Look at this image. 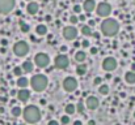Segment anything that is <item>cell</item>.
Listing matches in <instances>:
<instances>
[{
	"label": "cell",
	"mask_w": 135,
	"mask_h": 125,
	"mask_svg": "<svg viewBox=\"0 0 135 125\" xmlns=\"http://www.w3.org/2000/svg\"><path fill=\"white\" fill-rule=\"evenodd\" d=\"M64 113L68 115V116H72V115L76 113V107L75 103H67L64 106Z\"/></svg>",
	"instance_id": "d4e9b609"
},
{
	"label": "cell",
	"mask_w": 135,
	"mask_h": 125,
	"mask_svg": "<svg viewBox=\"0 0 135 125\" xmlns=\"http://www.w3.org/2000/svg\"><path fill=\"white\" fill-rule=\"evenodd\" d=\"M94 12L97 14V17L100 18H106L112 14L113 12V8L108 1H100L99 4H96V8H94Z\"/></svg>",
	"instance_id": "ba28073f"
},
{
	"label": "cell",
	"mask_w": 135,
	"mask_h": 125,
	"mask_svg": "<svg viewBox=\"0 0 135 125\" xmlns=\"http://www.w3.org/2000/svg\"><path fill=\"white\" fill-rule=\"evenodd\" d=\"M80 46L83 47V50H85V48H89L90 47V42L88 38H84L81 42H80Z\"/></svg>",
	"instance_id": "4dcf8cb0"
},
{
	"label": "cell",
	"mask_w": 135,
	"mask_h": 125,
	"mask_svg": "<svg viewBox=\"0 0 135 125\" xmlns=\"http://www.w3.org/2000/svg\"><path fill=\"white\" fill-rule=\"evenodd\" d=\"M87 25H89L90 28H94V25H96V21H94V20H88Z\"/></svg>",
	"instance_id": "74e56055"
},
{
	"label": "cell",
	"mask_w": 135,
	"mask_h": 125,
	"mask_svg": "<svg viewBox=\"0 0 135 125\" xmlns=\"http://www.w3.org/2000/svg\"><path fill=\"white\" fill-rule=\"evenodd\" d=\"M54 67L58 70H66L70 67V57L66 53H58V55L54 57Z\"/></svg>",
	"instance_id": "9c48e42d"
},
{
	"label": "cell",
	"mask_w": 135,
	"mask_h": 125,
	"mask_svg": "<svg viewBox=\"0 0 135 125\" xmlns=\"http://www.w3.org/2000/svg\"><path fill=\"white\" fill-rule=\"evenodd\" d=\"M32 97V91L28 89V87H25V89H18L16 93V98L17 100H20L21 103H28L29 99H30Z\"/></svg>",
	"instance_id": "4fadbf2b"
},
{
	"label": "cell",
	"mask_w": 135,
	"mask_h": 125,
	"mask_svg": "<svg viewBox=\"0 0 135 125\" xmlns=\"http://www.w3.org/2000/svg\"><path fill=\"white\" fill-rule=\"evenodd\" d=\"M123 80L125 82L127 83V85H135V72H132V70H127L126 73H125L123 76Z\"/></svg>",
	"instance_id": "44dd1931"
},
{
	"label": "cell",
	"mask_w": 135,
	"mask_h": 125,
	"mask_svg": "<svg viewBox=\"0 0 135 125\" xmlns=\"http://www.w3.org/2000/svg\"><path fill=\"white\" fill-rule=\"evenodd\" d=\"M119 29H121L119 21L110 16L104 18V21L100 24V34L105 38H114L119 33Z\"/></svg>",
	"instance_id": "6da1fadb"
},
{
	"label": "cell",
	"mask_w": 135,
	"mask_h": 125,
	"mask_svg": "<svg viewBox=\"0 0 135 125\" xmlns=\"http://www.w3.org/2000/svg\"><path fill=\"white\" fill-rule=\"evenodd\" d=\"M132 117H134V120H135V111L132 112Z\"/></svg>",
	"instance_id": "f907efd6"
},
{
	"label": "cell",
	"mask_w": 135,
	"mask_h": 125,
	"mask_svg": "<svg viewBox=\"0 0 135 125\" xmlns=\"http://www.w3.org/2000/svg\"><path fill=\"white\" fill-rule=\"evenodd\" d=\"M33 63H34V65H36V68H38V69H46V68H49V65L51 64V57H50L49 53L41 51V52H37L36 55H34Z\"/></svg>",
	"instance_id": "277c9868"
},
{
	"label": "cell",
	"mask_w": 135,
	"mask_h": 125,
	"mask_svg": "<svg viewBox=\"0 0 135 125\" xmlns=\"http://www.w3.org/2000/svg\"><path fill=\"white\" fill-rule=\"evenodd\" d=\"M73 42V47H75V48H79L80 47V42L79 40H76V39H75V40H72Z\"/></svg>",
	"instance_id": "ab89813d"
},
{
	"label": "cell",
	"mask_w": 135,
	"mask_h": 125,
	"mask_svg": "<svg viewBox=\"0 0 135 125\" xmlns=\"http://www.w3.org/2000/svg\"><path fill=\"white\" fill-rule=\"evenodd\" d=\"M62 35L66 40L72 42V40H75V39H77V36H79V30H77V28H76L75 25H67L62 29Z\"/></svg>",
	"instance_id": "30bf717a"
},
{
	"label": "cell",
	"mask_w": 135,
	"mask_h": 125,
	"mask_svg": "<svg viewBox=\"0 0 135 125\" xmlns=\"http://www.w3.org/2000/svg\"><path fill=\"white\" fill-rule=\"evenodd\" d=\"M16 93H17V90H12V91H11V97H16Z\"/></svg>",
	"instance_id": "7dc6e473"
},
{
	"label": "cell",
	"mask_w": 135,
	"mask_h": 125,
	"mask_svg": "<svg viewBox=\"0 0 135 125\" xmlns=\"http://www.w3.org/2000/svg\"><path fill=\"white\" fill-rule=\"evenodd\" d=\"M29 87L34 93H43L49 87V77L43 73H37L29 78Z\"/></svg>",
	"instance_id": "3957f363"
},
{
	"label": "cell",
	"mask_w": 135,
	"mask_h": 125,
	"mask_svg": "<svg viewBox=\"0 0 135 125\" xmlns=\"http://www.w3.org/2000/svg\"><path fill=\"white\" fill-rule=\"evenodd\" d=\"M16 86L18 89H25V87H29V78L25 77V76H20V77H16Z\"/></svg>",
	"instance_id": "ac0fdd59"
},
{
	"label": "cell",
	"mask_w": 135,
	"mask_h": 125,
	"mask_svg": "<svg viewBox=\"0 0 135 125\" xmlns=\"http://www.w3.org/2000/svg\"><path fill=\"white\" fill-rule=\"evenodd\" d=\"M87 14L85 13H79L77 14V20H79V22H85V21H87Z\"/></svg>",
	"instance_id": "836d02e7"
},
{
	"label": "cell",
	"mask_w": 135,
	"mask_h": 125,
	"mask_svg": "<svg viewBox=\"0 0 135 125\" xmlns=\"http://www.w3.org/2000/svg\"><path fill=\"white\" fill-rule=\"evenodd\" d=\"M25 11H26V13L30 14V16H36V14L40 12V4L36 3L34 0L33 1H29L25 7Z\"/></svg>",
	"instance_id": "9a60e30c"
},
{
	"label": "cell",
	"mask_w": 135,
	"mask_h": 125,
	"mask_svg": "<svg viewBox=\"0 0 135 125\" xmlns=\"http://www.w3.org/2000/svg\"><path fill=\"white\" fill-rule=\"evenodd\" d=\"M77 87H79V81L77 78L73 77V76H67V77L63 78L62 81V89L64 90L68 94H72V93L77 91Z\"/></svg>",
	"instance_id": "8992f818"
},
{
	"label": "cell",
	"mask_w": 135,
	"mask_h": 125,
	"mask_svg": "<svg viewBox=\"0 0 135 125\" xmlns=\"http://www.w3.org/2000/svg\"><path fill=\"white\" fill-rule=\"evenodd\" d=\"M97 93H99L101 97H108L110 93V86L108 85V83H104L102 82L101 85H99L97 86Z\"/></svg>",
	"instance_id": "ffe728a7"
},
{
	"label": "cell",
	"mask_w": 135,
	"mask_h": 125,
	"mask_svg": "<svg viewBox=\"0 0 135 125\" xmlns=\"http://www.w3.org/2000/svg\"><path fill=\"white\" fill-rule=\"evenodd\" d=\"M21 117L29 125H36L42 120V111L37 104H28L22 108Z\"/></svg>",
	"instance_id": "7a4b0ae2"
},
{
	"label": "cell",
	"mask_w": 135,
	"mask_h": 125,
	"mask_svg": "<svg viewBox=\"0 0 135 125\" xmlns=\"http://www.w3.org/2000/svg\"><path fill=\"white\" fill-rule=\"evenodd\" d=\"M114 125H122V124H121V122H115Z\"/></svg>",
	"instance_id": "816d5d0a"
},
{
	"label": "cell",
	"mask_w": 135,
	"mask_h": 125,
	"mask_svg": "<svg viewBox=\"0 0 135 125\" xmlns=\"http://www.w3.org/2000/svg\"><path fill=\"white\" fill-rule=\"evenodd\" d=\"M45 18H46V21H51V20H53V18H51V16H49V14L45 17Z\"/></svg>",
	"instance_id": "c3c4849f"
},
{
	"label": "cell",
	"mask_w": 135,
	"mask_h": 125,
	"mask_svg": "<svg viewBox=\"0 0 135 125\" xmlns=\"http://www.w3.org/2000/svg\"><path fill=\"white\" fill-rule=\"evenodd\" d=\"M84 104H85V108H87L88 111H96V109H99V107H100V99H99V97L89 95V97H87V99L84 100Z\"/></svg>",
	"instance_id": "7c38bea8"
},
{
	"label": "cell",
	"mask_w": 135,
	"mask_h": 125,
	"mask_svg": "<svg viewBox=\"0 0 135 125\" xmlns=\"http://www.w3.org/2000/svg\"><path fill=\"white\" fill-rule=\"evenodd\" d=\"M18 28H20V31L24 34H28L30 31V25L28 22H25V21H20L18 22Z\"/></svg>",
	"instance_id": "484cf974"
},
{
	"label": "cell",
	"mask_w": 135,
	"mask_h": 125,
	"mask_svg": "<svg viewBox=\"0 0 135 125\" xmlns=\"http://www.w3.org/2000/svg\"><path fill=\"white\" fill-rule=\"evenodd\" d=\"M5 52H7V47H1V48H0V53H1V55H5Z\"/></svg>",
	"instance_id": "b9f144b4"
},
{
	"label": "cell",
	"mask_w": 135,
	"mask_h": 125,
	"mask_svg": "<svg viewBox=\"0 0 135 125\" xmlns=\"http://www.w3.org/2000/svg\"><path fill=\"white\" fill-rule=\"evenodd\" d=\"M21 113H22V108H21V106H12L11 108V116L14 117V119H18V117H21Z\"/></svg>",
	"instance_id": "cb8c5ba5"
},
{
	"label": "cell",
	"mask_w": 135,
	"mask_h": 125,
	"mask_svg": "<svg viewBox=\"0 0 135 125\" xmlns=\"http://www.w3.org/2000/svg\"><path fill=\"white\" fill-rule=\"evenodd\" d=\"M73 59L76 63H85L88 59V53L85 50H76L73 53Z\"/></svg>",
	"instance_id": "e0dca14e"
},
{
	"label": "cell",
	"mask_w": 135,
	"mask_h": 125,
	"mask_svg": "<svg viewBox=\"0 0 135 125\" xmlns=\"http://www.w3.org/2000/svg\"><path fill=\"white\" fill-rule=\"evenodd\" d=\"M89 53L90 55H97V53H99V48L97 47H89Z\"/></svg>",
	"instance_id": "e575fe53"
},
{
	"label": "cell",
	"mask_w": 135,
	"mask_h": 125,
	"mask_svg": "<svg viewBox=\"0 0 135 125\" xmlns=\"http://www.w3.org/2000/svg\"><path fill=\"white\" fill-rule=\"evenodd\" d=\"M75 72H76L77 76H85L87 72H88V65L85 64V63H77Z\"/></svg>",
	"instance_id": "603a6c76"
},
{
	"label": "cell",
	"mask_w": 135,
	"mask_h": 125,
	"mask_svg": "<svg viewBox=\"0 0 135 125\" xmlns=\"http://www.w3.org/2000/svg\"><path fill=\"white\" fill-rule=\"evenodd\" d=\"M72 125H84V122H83L81 120H75V121L72 122Z\"/></svg>",
	"instance_id": "f35d334b"
},
{
	"label": "cell",
	"mask_w": 135,
	"mask_h": 125,
	"mask_svg": "<svg viewBox=\"0 0 135 125\" xmlns=\"http://www.w3.org/2000/svg\"><path fill=\"white\" fill-rule=\"evenodd\" d=\"M72 12H73L75 14H79V13H81V12H83L81 5H80V4H75V5H73V8H72Z\"/></svg>",
	"instance_id": "1f68e13d"
},
{
	"label": "cell",
	"mask_w": 135,
	"mask_h": 125,
	"mask_svg": "<svg viewBox=\"0 0 135 125\" xmlns=\"http://www.w3.org/2000/svg\"><path fill=\"white\" fill-rule=\"evenodd\" d=\"M0 102L5 103V102H7V98H5V97H0Z\"/></svg>",
	"instance_id": "bcb514c9"
},
{
	"label": "cell",
	"mask_w": 135,
	"mask_h": 125,
	"mask_svg": "<svg viewBox=\"0 0 135 125\" xmlns=\"http://www.w3.org/2000/svg\"><path fill=\"white\" fill-rule=\"evenodd\" d=\"M87 125H96V121H94V120H89Z\"/></svg>",
	"instance_id": "f6af8a7d"
},
{
	"label": "cell",
	"mask_w": 135,
	"mask_h": 125,
	"mask_svg": "<svg viewBox=\"0 0 135 125\" xmlns=\"http://www.w3.org/2000/svg\"><path fill=\"white\" fill-rule=\"evenodd\" d=\"M130 70H132V72H135V63H132V64L130 65Z\"/></svg>",
	"instance_id": "ee69618b"
},
{
	"label": "cell",
	"mask_w": 135,
	"mask_h": 125,
	"mask_svg": "<svg viewBox=\"0 0 135 125\" xmlns=\"http://www.w3.org/2000/svg\"><path fill=\"white\" fill-rule=\"evenodd\" d=\"M46 125H60V122L58 120H49Z\"/></svg>",
	"instance_id": "8d00e7d4"
},
{
	"label": "cell",
	"mask_w": 135,
	"mask_h": 125,
	"mask_svg": "<svg viewBox=\"0 0 135 125\" xmlns=\"http://www.w3.org/2000/svg\"><path fill=\"white\" fill-rule=\"evenodd\" d=\"M34 31H36V35L45 36V35H47L49 29H47V26H46L45 24H38V25L36 26V29H34Z\"/></svg>",
	"instance_id": "d6986e66"
},
{
	"label": "cell",
	"mask_w": 135,
	"mask_h": 125,
	"mask_svg": "<svg viewBox=\"0 0 135 125\" xmlns=\"http://www.w3.org/2000/svg\"><path fill=\"white\" fill-rule=\"evenodd\" d=\"M96 0H84L83 1V5H81V8H83V11H84V13L87 14V17H89L90 14L94 12V8H96Z\"/></svg>",
	"instance_id": "5bb4252c"
},
{
	"label": "cell",
	"mask_w": 135,
	"mask_h": 125,
	"mask_svg": "<svg viewBox=\"0 0 135 125\" xmlns=\"http://www.w3.org/2000/svg\"><path fill=\"white\" fill-rule=\"evenodd\" d=\"M12 74H13L14 77H20V76H22L24 72H22V68H21V65H20V67H14L13 69H12Z\"/></svg>",
	"instance_id": "f1b7e54d"
},
{
	"label": "cell",
	"mask_w": 135,
	"mask_h": 125,
	"mask_svg": "<svg viewBox=\"0 0 135 125\" xmlns=\"http://www.w3.org/2000/svg\"><path fill=\"white\" fill-rule=\"evenodd\" d=\"M92 36H94V38H100V36H101V34H100V33H97V31H93Z\"/></svg>",
	"instance_id": "60d3db41"
},
{
	"label": "cell",
	"mask_w": 135,
	"mask_h": 125,
	"mask_svg": "<svg viewBox=\"0 0 135 125\" xmlns=\"http://www.w3.org/2000/svg\"><path fill=\"white\" fill-rule=\"evenodd\" d=\"M8 39H5V38H3L1 39V40H0V46H1V47H7V46H8Z\"/></svg>",
	"instance_id": "d590c367"
},
{
	"label": "cell",
	"mask_w": 135,
	"mask_h": 125,
	"mask_svg": "<svg viewBox=\"0 0 135 125\" xmlns=\"http://www.w3.org/2000/svg\"><path fill=\"white\" fill-rule=\"evenodd\" d=\"M21 68H22V72L25 73V74H30V73L34 72V69H36V65H34L33 60H24L22 64H21Z\"/></svg>",
	"instance_id": "2e32d148"
},
{
	"label": "cell",
	"mask_w": 135,
	"mask_h": 125,
	"mask_svg": "<svg viewBox=\"0 0 135 125\" xmlns=\"http://www.w3.org/2000/svg\"><path fill=\"white\" fill-rule=\"evenodd\" d=\"M117 68H118V61L114 56H106L101 61V69L105 73H113L117 70Z\"/></svg>",
	"instance_id": "52a82bcc"
},
{
	"label": "cell",
	"mask_w": 135,
	"mask_h": 125,
	"mask_svg": "<svg viewBox=\"0 0 135 125\" xmlns=\"http://www.w3.org/2000/svg\"><path fill=\"white\" fill-rule=\"evenodd\" d=\"M75 107H76V112H77V113H84L85 112V104H84V102H83V100H79V102L76 103L75 104Z\"/></svg>",
	"instance_id": "4316f807"
},
{
	"label": "cell",
	"mask_w": 135,
	"mask_h": 125,
	"mask_svg": "<svg viewBox=\"0 0 135 125\" xmlns=\"http://www.w3.org/2000/svg\"><path fill=\"white\" fill-rule=\"evenodd\" d=\"M16 8V0H0V14L8 16Z\"/></svg>",
	"instance_id": "8fae6325"
},
{
	"label": "cell",
	"mask_w": 135,
	"mask_h": 125,
	"mask_svg": "<svg viewBox=\"0 0 135 125\" xmlns=\"http://www.w3.org/2000/svg\"><path fill=\"white\" fill-rule=\"evenodd\" d=\"M68 22H70V25H76V24H79V20H77V14H71L70 17H68Z\"/></svg>",
	"instance_id": "f546056e"
},
{
	"label": "cell",
	"mask_w": 135,
	"mask_h": 125,
	"mask_svg": "<svg viewBox=\"0 0 135 125\" xmlns=\"http://www.w3.org/2000/svg\"><path fill=\"white\" fill-rule=\"evenodd\" d=\"M12 51H13V55L16 57H25L29 53V51H30V46H29L28 40L21 39V40H17L13 44Z\"/></svg>",
	"instance_id": "5b68a950"
},
{
	"label": "cell",
	"mask_w": 135,
	"mask_h": 125,
	"mask_svg": "<svg viewBox=\"0 0 135 125\" xmlns=\"http://www.w3.org/2000/svg\"><path fill=\"white\" fill-rule=\"evenodd\" d=\"M105 77H106V80H110V78H112V76H110V74H109V73H108V74H106V76H105Z\"/></svg>",
	"instance_id": "681fc988"
},
{
	"label": "cell",
	"mask_w": 135,
	"mask_h": 125,
	"mask_svg": "<svg viewBox=\"0 0 135 125\" xmlns=\"http://www.w3.org/2000/svg\"><path fill=\"white\" fill-rule=\"evenodd\" d=\"M25 1H33V0H25Z\"/></svg>",
	"instance_id": "f5cc1de1"
},
{
	"label": "cell",
	"mask_w": 135,
	"mask_h": 125,
	"mask_svg": "<svg viewBox=\"0 0 135 125\" xmlns=\"http://www.w3.org/2000/svg\"><path fill=\"white\" fill-rule=\"evenodd\" d=\"M70 121H71V116H68V115H66V113L63 115V116H60V119H59L60 125H68Z\"/></svg>",
	"instance_id": "83f0119b"
},
{
	"label": "cell",
	"mask_w": 135,
	"mask_h": 125,
	"mask_svg": "<svg viewBox=\"0 0 135 125\" xmlns=\"http://www.w3.org/2000/svg\"><path fill=\"white\" fill-rule=\"evenodd\" d=\"M66 51H67V47H66V46H62V47H60V52L64 53Z\"/></svg>",
	"instance_id": "7bdbcfd3"
},
{
	"label": "cell",
	"mask_w": 135,
	"mask_h": 125,
	"mask_svg": "<svg viewBox=\"0 0 135 125\" xmlns=\"http://www.w3.org/2000/svg\"><path fill=\"white\" fill-rule=\"evenodd\" d=\"M102 83V77L101 76H96L94 78H93V85L94 86H99V85H101Z\"/></svg>",
	"instance_id": "d6a6232c"
},
{
	"label": "cell",
	"mask_w": 135,
	"mask_h": 125,
	"mask_svg": "<svg viewBox=\"0 0 135 125\" xmlns=\"http://www.w3.org/2000/svg\"><path fill=\"white\" fill-rule=\"evenodd\" d=\"M80 34H81L84 38H90L93 34V28H90L89 25H83L81 28H80Z\"/></svg>",
	"instance_id": "7402d4cb"
}]
</instances>
